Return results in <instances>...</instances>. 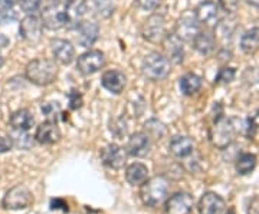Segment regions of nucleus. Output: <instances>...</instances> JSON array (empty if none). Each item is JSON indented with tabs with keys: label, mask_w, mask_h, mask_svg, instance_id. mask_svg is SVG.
I'll return each mask as SVG.
<instances>
[{
	"label": "nucleus",
	"mask_w": 259,
	"mask_h": 214,
	"mask_svg": "<svg viewBox=\"0 0 259 214\" xmlns=\"http://www.w3.org/2000/svg\"><path fill=\"white\" fill-rule=\"evenodd\" d=\"M25 74H26L29 82L37 85V86H47V85L55 82L58 74H59V69H58L55 61L37 58V59H33L29 62Z\"/></svg>",
	"instance_id": "obj_1"
},
{
	"label": "nucleus",
	"mask_w": 259,
	"mask_h": 214,
	"mask_svg": "<svg viewBox=\"0 0 259 214\" xmlns=\"http://www.w3.org/2000/svg\"><path fill=\"white\" fill-rule=\"evenodd\" d=\"M170 183L164 176H154L147 178L144 184H141L140 197L143 203L148 207H157L167 198Z\"/></svg>",
	"instance_id": "obj_3"
},
{
	"label": "nucleus",
	"mask_w": 259,
	"mask_h": 214,
	"mask_svg": "<svg viewBox=\"0 0 259 214\" xmlns=\"http://www.w3.org/2000/svg\"><path fill=\"white\" fill-rule=\"evenodd\" d=\"M151 148V140L147 132H136L128 138L125 151L133 157H146Z\"/></svg>",
	"instance_id": "obj_13"
},
{
	"label": "nucleus",
	"mask_w": 259,
	"mask_h": 214,
	"mask_svg": "<svg viewBox=\"0 0 259 214\" xmlns=\"http://www.w3.org/2000/svg\"><path fill=\"white\" fill-rule=\"evenodd\" d=\"M68 2H71V0H56V3H61V5H66Z\"/></svg>",
	"instance_id": "obj_46"
},
{
	"label": "nucleus",
	"mask_w": 259,
	"mask_h": 214,
	"mask_svg": "<svg viewBox=\"0 0 259 214\" xmlns=\"http://www.w3.org/2000/svg\"><path fill=\"white\" fill-rule=\"evenodd\" d=\"M68 99H69V106H71V110H79L81 106H82L83 99H82V95L78 92V91H71L69 95H68Z\"/></svg>",
	"instance_id": "obj_37"
},
{
	"label": "nucleus",
	"mask_w": 259,
	"mask_h": 214,
	"mask_svg": "<svg viewBox=\"0 0 259 214\" xmlns=\"http://www.w3.org/2000/svg\"><path fill=\"white\" fill-rule=\"evenodd\" d=\"M236 120L219 115L214 118L213 125L209 128V141L214 148L225 149L235 141L238 134Z\"/></svg>",
	"instance_id": "obj_2"
},
{
	"label": "nucleus",
	"mask_w": 259,
	"mask_h": 214,
	"mask_svg": "<svg viewBox=\"0 0 259 214\" xmlns=\"http://www.w3.org/2000/svg\"><path fill=\"white\" fill-rule=\"evenodd\" d=\"M102 164L105 167L112 168V170H120L124 167L125 161H127V151L117 144H110L107 147H104L100 152Z\"/></svg>",
	"instance_id": "obj_8"
},
{
	"label": "nucleus",
	"mask_w": 259,
	"mask_h": 214,
	"mask_svg": "<svg viewBox=\"0 0 259 214\" xmlns=\"http://www.w3.org/2000/svg\"><path fill=\"white\" fill-rule=\"evenodd\" d=\"M200 32V23L194 16H185L179 19L175 29V36L182 42H193V39Z\"/></svg>",
	"instance_id": "obj_11"
},
{
	"label": "nucleus",
	"mask_w": 259,
	"mask_h": 214,
	"mask_svg": "<svg viewBox=\"0 0 259 214\" xmlns=\"http://www.w3.org/2000/svg\"><path fill=\"white\" fill-rule=\"evenodd\" d=\"M236 78V69L231 66H223L222 69H219V72L214 78V84L218 85H228L232 84Z\"/></svg>",
	"instance_id": "obj_31"
},
{
	"label": "nucleus",
	"mask_w": 259,
	"mask_h": 214,
	"mask_svg": "<svg viewBox=\"0 0 259 214\" xmlns=\"http://www.w3.org/2000/svg\"><path fill=\"white\" fill-rule=\"evenodd\" d=\"M125 81H127L125 75L122 74L121 71H118V69L107 71L105 74L102 75L101 78L102 86H104L108 92L115 93V95H118V93L122 92V89H124V86H125Z\"/></svg>",
	"instance_id": "obj_19"
},
{
	"label": "nucleus",
	"mask_w": 259,
	"mask_h": 214,
	"mask_svg": "<svg viewBox=\"0 0 259 214\" xmlns=\"http://www.w3.org/2000/svg\"><path fill=\"white\" fill-rule=\"evenodd\" d=\"M232 22L233 20H223V22H221L219 28H218V35L222 37L223 40H228V39L232 37V33L235 30V26L231 25Z\"/></svg>",
	"instance_id": "obj_34"
},
{
	"label": "nucleus",
	"mask_w": 259,
	"mask_h": 214,
	"mask_svg": "<svg viewBox=\"0 0 259 214\" xmlns=\"http://www.w3.org/2000/svg\"><path fill=\"white\" fill-rule=\"evenodd\" d=\"M219 8H222L226 13H235L239 8V0H219Z\"/></svg>",
	"instance_id": "obj_38"
},
{
	"label": "nucleus",
	"mask_w": 259,
	"mask_h": 214,
	"mask_svg": "<svg viewBox=\"0 0 259 214\" xmlns=\"http://www.w3.org/2000/svg\"><path fill=\"white\" fill-rule=\"evenodd\" d=\"M148 178V168L147 166L141 163H134L130 164L125 170V180L128 181L131 186H141L147 181Z\"/></svg>",
	"instance_id": "obj_24"
},
{
	"label": "nucleus",
	"mask_w": 259,
	"mask_h": 214,
	"mask_svg": "<svg viewBox=\"0 0 259 214\" xmlns=\"http://www.w3.org/2000/svg\"><path fill=\"white\" fill-rule=\"evenodd\" d=\"M167 52H168V58L170 61H173L175 64H180L183 62V58H185V49L182 45V40L177 39L175 35L168 39V45L166 46Z\"/></svg>",
	"instance_id": "obj_28"
},
{
	"label": "nucleus",
	"mask_w": 259,
	"mask_h": 214,
	"mask_svg": "<svg viewBox=\"0 0 259 214\" xmlns=\"http://www.w3.org/2000/svg\"><path fill=\"white\" fill-rule=\"evenodd\" d=\"M170 152L180 159H186L194 154V142L185 135H177L170 141Z\"/></svg>",
	"instance_id": "obj_20"
},
{
	"label": "nucleus",
	"mask_w": 259,
	"mask_h": 214,
	"mask_svg": "<svg viewBox=\"0 0 259 214\" xmlns=\"http://www.w3.org/2000/svg\"><path fill=\"white\" fill-rule=\"evenodd\" d=\"M42 25L49 30H58L66 25L65 6L61 3H54L47 6L42 12Z\"/></svg>",
	"instance_id": "obj_9"
},
{
	"label": "nucleus",
	"mask_w": 259,
	"mask_h": 214,
	"mask_svg": "<svg viewBox=\"0 0 259 214\" xmlns=\"http://www.w3.org/2000/svg\"><path fill=\"white\" fill-rule=\"evenodd\" d=\"M249 6H253V8H256L259 9V0H245Z\"/></svg>",
	"instance_id": "obj_45"
},
{
	"label": "nucleus",
	"mask_w": 259,
	"mask_h": 214,
	"mask_svg": "<svg viewBox=\"0 0 259 214\" xmlns=\"http://www.w3.org/2000/svg\"><path fill=\"white\" fill-rule=\"evenodd\" d=\"M143 74L150 81H161L167 78V75L170 74L168 58L158 52L148 54L143 61Z\"/></svg>",
	"instance_id": "obj_4"
},
{
	"label": "nucleus",
	"mask_w": 259,
	"mask_h": 214,
	"mask_svg": "<svg viewBox=\"0 0 259 214\" xmlns=\"http://www.w3.org/2000/svg\"><path fill=\"white\" fill-rule=\"evenodd\" d=\"M203 81L199 75L196 74H186L180 79V91L186 96H192L202 89Z\"/></svg>",
	"instance_id": "obj_26"
},
{
	"label": "nucleus",
	"mask_w": 259,
	"mask_h": 214,
	"mask_svg": "<svg viewBox=\"0 0 259 214\" xmlns=\"http://www.w3.org/2000/svg\"><path fill=\"white\" fill-rule=\"evenodd\" d=\"M255 35H256V37L259 39V19H256L255 22H253V26H252V29H250Z\"/></svg>",
	"instance_id": "obj_44"
},
{
	"label": "nucleus",
	"mask_w": 259,
	"mask_h": 214,
	"mask_svg": "<svg viewBox=\"0 0 259 214\" xmlns=\"http://www.w3.org/2000/svg\"><path fill=\"white\" fill-rule=\"evenodd\" d=\"M193 46L200 55H212L216 49V37L210 32H199L193 39Z\"/></svg>",
	"instance_id": "obj_23"
},
{
	"label": "nucleus",
	"mask_w": 259,
	"mask_h": 214,
	"mask_svg": "<svg viewBox=\"0 0 259 214\" xmlns=\"http://www.w3.org/2000/svg\"><path fill=\"white\" fill-rule=\"evenodd\" d=\"M104 65H105V56L101 50L97 49L85 52L76 61V68L82 75L97 74L100 69L104 68Z\"/></svg>",
	"instance_id": "obj_7"
},
{
	"label": "nucleus",
	"mask_w": 259,
	"mask_h": 214,
	"mask_svg": "<svg viewBox=\"0 0 259 214\" xmlns=\"http://www.w3.org/2000/svg\"><path fill=\"white\" fill-rule=\"evenodd\" d=\"M87 13L83 0H71L65 5V19L69 28H78L82 23L83 15Z\"/></svg>",
	"instance_id": "obj_18"
},
{
	"label": "nucleus",
	"mask_w": 259,
	"mask_h": 214,
	"mask_svg": "<svg viewBox=\"0 0 259 214\" xmlns=\"http://www.w3.org/2000/svg\"><path fill=\"white\" fill-rule=\"evenodd\" d=\"M3 64H5V59H3V56H2V54H0V68L3 66Z\"/></svg>",
	"instance_id": "obj_47"
},
{
	"label": "nucleus",
	"mask_w": 259,
	"mask_h": 214,
	"mask_svg": "<svg viewBox=\"0 0 259 214\" xmlns=\"http://www.w3.org/2000/svg\"><path fill=\"white\" fill-rule=\"evenodd\" d=\"M16 3H19V0H0V5L3 8H13Z\"/></svg>",
	"instance_id": "obj_43"
},
{
	"label": "nucleus",
	"mask_w": 259,
	"mask_h": 214,
	"mask_svg": "<svg viewBox=\"0 0 259 214\" xmlns=\"http://www.w3.org/2000/svg\"><path fill=\"white\" fill-rule=\"evenodd\" d=\"M42 114L47 117L48 121L56 122L62 111H61V106L58 102H47L42 105Z\"/></svg>",
	"instance_id": "obj_32"
},
{
	"label": "nucleus",
	"mask_w": 259,
	"mask_h": 214,
	"mask_svg": "<svg viewBox=\"0 0 259 214\" xmlns=\"http://www.w3.org/2000/svg\"><path fill=\"white\" fill-rule=\"evenodd\" d=\"M85 9L93 16L100 19H107L114 13L112 0H83Z\"/></svg>",
	"instance_id": "obj_22"
},
{
	"label": "nucleus",
	"mask_w": 259,
	"mask_h": 214,
	"mask_svg": "<svg viewBox=\"0 0 259 214\" xmlns=\"http://www.w3.org/2000/svg\"><path fill=\"white\" fill-rule=\"evenodd\" d=\"M19 5L26 15H33L40 8V0H19Z\"/></svg>",
	"instance_id": "obj_35"
},
{
	"label": "nucleus",
	"mask_w": 259,
	"mask_h": 214,
	"mask_svg": "<svg viewBox=\"0 0 259 214\" xmlns=\"http://www.w3.org/2000/svg\"><path fill=\"white\" fill-rule=\"evenodd\" d=\"M33 138H35L39 144L52 145V144H55V142H58V141L61 140V131L58 128L56 122L47 121L37 127Z\"/></svg>",
	"instance_id": "obj_16"
},
{
	"label": "nucleus",
	"mask_w": 259,
	"mask_h": 214,
	"mask_svg": "<svg viewBox=\"0 0 259 214\" xmlns=\"http://www.w3.org/2000/svg\"><path fill=\"white\" fill-rule=\"evenodd\" d=\"M33 203L32 193L26 186H15L10 188L9 191L3 197L2 204L6 210H22L28 208L29 205Z\"/></svg>",
	"instance_id": "obj_5"
},
{
	"label": "nucleus",
	"mask_w": 259,
	"mask_h": 214,
	"mask_svg": "<svg viewBox=\"0 0 259 214\" xmlns=\"http://www.w3.org/2000/svg\"><path fill=\"white\" fill-rule=\"evenodd\" d=\"M194 207L193 197L189 193L179 191L166 201L167 214H190Z\"/></svg>",
	"instance_id": "obj_10"
},
{
	"label": "nucleus",
	"mask_w": 259,
	"mask_h": 214,
	"mask_svg": "<svg viewBox=\"0 0 259 214\" xmlns=\"http://www.w3.org/2000/svg\"><path fill=\"white\" fill-rule=\"evenodd\" d=\"M18 19V13L12 8H3L0 9V25H8Z\"/></svg>",
	"instance_id": "obj_36"
},
{
	"label": "nucleus",
	"mask_w": 259,
	"mask_h": 214,
	"mask_svg": "<svg viewBox=\"0 0 259 214\" xmlns=\"http://www.w3.org/2000/svg\"><path fill=\"white\" fill-rule=\"evenodd\" d=\"M42 29H44L42 20H39L35 15H28L26 18L20 20L19 33L26 42L33 43V42H37L42 36Z\"/></svg>",
	"instance_id": "obj_12"
},
{
	"label": "nucleus",
	"mask_w": 259,
	"mask_h": 214,
	"mask_svg": "<svg viewBox=\"0 0 259 214\" xmlns=\"http://www.w3.org/2000/svg\"><path fill=\"white\" fill-rule=\"evenodd\" d=\"M9 137L13 142V147H18L20 149H29L33 147V137L29 135L28 131L13 130Z\"/></svg>",
	"instance_id": "obj_30"
},
{
	"label": "nucleus",
	"mask_w": 259,
	"mask_h": 214,
	"mask_svg": "<svg viewBox=\"0 0 259 214\" xmlns=\"http://www.w3.org/2000/svg\"><path fill=\"white\" fill-rule=\"evenodd\" d=\"M197 210L200 214H221L225 210V200L219 194L207 191L200 197Z\"/></svg>",
	"instance_id": "obj_15"
},
{
	"label": "nucleus",
	"mask_w": 259,
	"mask_h": 214,
	"mask_svg": "<svg viewBox=\"0 0 259 214\" xmlns=\"http://www.w3.org/2000/svg\"><path fill=\"white\" fill-rule=\"evenodd\" d=\"M78 43L82 47H91L100 35V26L94 22H82L78 26Z\"/></svg>",
	"instance_id": "obj_21"
},
{
	"label": "nucleus",
	"mask_w": 259,
	"mask_h": 214,
	"mask_svg": "<svg viewBox=\"0 0 259 214\" xmlns=\"http://www.w3.org/2000/svg\"><path fill=\"white\" fill-rule=\"evenodd\" d=\"M248 214H259V197H253L249 201Z\"/></svg>",
	"instance_id": "obj_42"
},
{
	"label": "nucleus",
	"mask_w": 259,
	"mask_h": 214,
	"mask_svg": "<svg viewBox=\"0 0 259 214\" xmlns=\"http://www.w3.org/2000/svg\"><path fill=\"white\" fill-rule=\"evenodd\" d=\"M143 37L151 43H160L166 37V23L164 19L160 15H151L146 19L141 28Z\"/></svg>",
	"instance_id": "obj_6"
},
{
	"label": "nucleus",
	"mask_w": 259,
	"mask_h": 214,
	"mask_svg": "<svg viewBox=\"0 0 259 214\" xmlns=\"http://www.w3.org/2000/svg\"><path fill=\"white\" fill-rule=\"evenodd\" d=\"M52 54L55 59L62 65H69L75 58V47L66 39H55L52 40Z\"/></svg>",
	"instance_id": "obj_17"
},
{
	"label": "nucleus",
	"mask_w": 259,
	"mask_h": 214,
	"mask_svg": "<svg viewBox=\"0 0 259 214\" xmlns=\"http://www.w3.org/2000/svg\"><path fill=\"white\" fill-rule=\"evenodd\" d=\"M241 49L245 55H255L259 50V39L252 30H248L242 35Z\"/></svg>",
	"instance_id": "obj_29"
},
{
	"label": "nucleus",
	"mask_w": 259,
	"mask_h": 214,
	"mask_svg": "<svg viewBox=\"0 0 259 214\" xmlns=\"http://www.w3.org/2000/svg\"><path fill=\"white\" fill-rule=\"evenodd\" d=\"M51 208L52 210H62V211H68V204L65 203L62 198H55L51 201Z\"/></svg>",
	"instance_id": "obj_41"
},
{
	"label": "nucleus",
	"mask_w": 259,
	"mask_h": 214,
	"mask_svg": "<svg viewBox=\"0 0 259 214\" xmlns=\"http://www.w3.org/2000/svg\"><path fill=\"white\" fill-rule=\"evenodd\" d=\"M161 2H163V0H137L140 8H143L144 10L157 9L158 6L161 5Z\"/></svg>",
	"instance_id": "obj_39"
},
{
	"label": "nucleus",
	"mask_w": 259,
	"mask_h": 214,
	"mask_svg": "<svg viewBox=\"0 0 259 214\" xmlns=\"http://www.w3.org/2000/svg\"><path fill=\"white\" fill-rule=\"evenodd\" d=\"M35 122V118L29 110H18L10 117V127L13 130L29 131Z\"/></svg>",
	"instance_id": "obj_25"
},
{
	"label": "nucleus",
	"mask_w": 259,
	"mask_h": 214,
	"mask_svg": "<svg viewBox=\"0 0 259 214\" xmlns=\"http://www.w3.org/2000/svg\"><path fill=\"white\" fill-rule=\"evenodd\" d=\"M258 164V158L255 154H250V152H245L242 154L239 158L236 159V164H235V170L239 176H248L250 174L255 167Z\"/></svg>",
	"instance_id": "obj_27"
},
{
	"label": "nucleus",
	"mask_w": 259,
	"mask_h": 214,
	"mask_svg": "<svg viewBox=\"0 0 259 214\" xmlns=\"http://www.w3.org/2000/svg\"><path fill=\"white\" fill-rule=\"evenodd\" d=\"M196 16L199 23H203L206 26H214L219 20V5H216L212 0H204L196 8Z\"/></svg>",
	"instance_id": "obj_14"
},
{
	"label": "nucleus",
	"mask_w": 259,
	"mask_h": 214,
	"mask_svg": "<svg viewBox=\"0 0 259 214\" xmlns=\"http://www.w3.org/2000/svg\"><path fill=\"white\" fill-rule=\"evenodd\" d=\"M146 131H147L148 135H153L154 138H161L163 135H164V132H166V128H164V125L161 124L157 120H150V121L146 122Z\"/></svg>",
	"instance_id": "obj_33"
},
{
	"label": "nucleus",
	"mask_w": 259,
	"mask_h": 214,
	"mask_svg": "<svg viewBox=\"0 0 259 214\" xmlns=\"http://www.w3.org/2000/svg\"><path fill=\"white\" fill-rule=\"evenodd\" d=\"M13 148V142L10 140V137H2L0 135V154L8 152Z\"/></svg>",
	"instance_id": "obj_40"
}]
</instances>
